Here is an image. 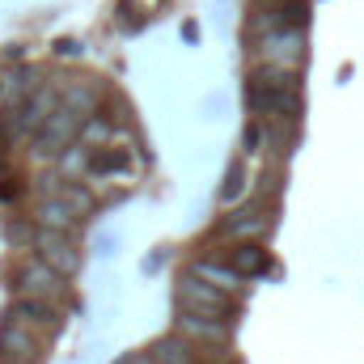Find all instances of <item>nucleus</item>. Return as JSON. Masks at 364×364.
<instances>
[{"label":"nucleus","mask_w":364,"mask_h":364,"mask_svg":"<svg viewBox=\"0 0 364 364\" xmlns=\"http://www.w3.org/2000/svg\"><path fill=\"white\" fill-rule=\"evenodd\" d=\"M246 106L255 114H296L301 106V90H296V73L292 68H275V64H263L250 81H246Z\"/></svg>","instance_id":"obj_1"},{"label":"nucleus","mask_w":364,"mask_h":364,"mask_svg":"<svg viewBox=\"0 0 364 364\" xmlns=\"http://www.w3.org/2000/svg\"><path fill=\"white\" fill-rule=\"evenodd\" d=\"M178 309L186 314H208V318H233L237 314V292L203 279V275L186 272L178 279Z\"/></svg>","instance_id":"obj_2"},{"label":"nucleus","mask_w":364,"mask_h":364,"mask_svg":"<svg viewBox=\"0 0 364 364\" xmlns=\"http://www.w3.org/2000/svg\"><path fill=\"white\" fill-rule=\"evenodd\" d=\"M13 288H17V296H43V301H68V275L55 272L47 259H26L21 267H17V279H13Z\"/></svg>","instance_id":"obj_3"},{"label":"nucleus","mask_w":364,"mask_h":364,"mask_svg":"<svg viewBox=\"0 0 364 364\" xmlns=\"http://www.w3.org/2000/svg\"><path fill=\"white\" fill-rule=\"evenodd\" d=\"M30 250H34L38 259H47L55 272H64L68 279L81 272V250H77L73 233H64V229H47V225H38L34 237H30Z\"/></svg>","instance_id":"obj_4"},{"label":"nucleus","mask_w":364,"mask_h":364,"mask_svg":"<svg viewBox=\"0 0 364 364\" xmlns=\"http://www.w3.org/2000/svg\"><path fill=\"white\" fill-rule=\"evenodd\" d=\"M90 114H81V110H73V106H55L51 114H47V123L34 132V144H38V153H64L77 136H81V123H85Z\"/></svg>","instance_id":"obj_5"},{"label":"nucleus","mask_w":364,"mask_h":364,"mask_svg":"<svg viewBox=\"0 0 364 364\" xmlns=\"http://www.w3.org/2000/svg\"><path fill=\"white\" fill-rule=\"evenodd\" d=\"M0 356L9 360H21V364H38L43 360V335L34 326H26L21 318H4L0 322Z\"/></svg>","instance_id":"obj_6"},{"label":"nucleus","mask_w":364,"mask_h":364,"mask_svg":"<svg viewBox=\"0 0 364 364\" xmlns=\"http://www.w3.org/2000/svg\"><path fill=\"white\" fill-rule=\"evenodd\" d=\"M259 55H263V64L292 68V73H296V64L305 60V38H301V30L275 26L272 34H263V38H259Z\"/></svg>","instance_id":"obj_7"},{"label":"nucleus","mask_w":364,"mask_h":364,"mask_svg":"<svg viewBox=\"0 0 364 364\" xmlns=\"http://www.w3.org/2000/svg\"><path fill=\"white\" fill-rule=\"evenodd\" d=\"M174 331L186 335L191 343H229V318H208V314H186V309H178Z\"/></svg>","instance_id":"obj_8"},{"label":"nucleus","mask_w":364,"mask_h":364,"mask_svg":"<svg viewBox=\"0 0 364 364\" xmlns=\"http://www.w3.org/2000/svg\"><path fill=\"white\" fill-rule=\"evenodd\" d=\"M9 314L21 318L26 326H34L38 335H55V331H60V309H55V301H43V296H17Z\"/></svg>","instance_id":"obj_9"},{"label":"nucleus","mask_w":364,"mask_h":364,"mask_svg":"<svg viewBox=\"0 0 364 364\" xmlns=\"http://www.w3.org/2000/svg\"><path fill=\"white\" fill-rule=\"evenodd\" d=\"M34 225H47V229H64V233H73V229L81 225V212H77L64 195H43L38 208H34Z\"/></svg>","instance_id":"obj_10"},{"label":"nucleus","mask_w":364,"mask_h":364,"mask_svg":"<svg viewBox=\"0 0 364 364\" xmlns=\"http://www.w3.org/2000/svg\"><path fill=\"white\" fill-rule=\"evenodd\" d=\"M267 229H272V220H267L263 212H233V216L216 229V237H225V242H259Z\"/></svg>","instance_id":"obj_11"},{"label":"nucleus","mask_w":364,"mask_h":364,"mask_svg":"<svg viewBox=\"0 0 364 364\" xmlns=\"http://www.w3.org/2000/svg\"><path fill=\"white\" fill-rule=\"evenodd\" d=\"M149 352L157 356L161 364H199V352H195V343L186 339V335H161V339H153L149 343Z\"/></svg>","instance_id":"obj_12"},{"label":"nucleus","mask_w":364,"mask_h":364,"mask_svg":"<svg viewBox=\"0 0 364 364\" xmlns=\"http://www.w3.org/2000/svg\"><path fill=\"white\" fill-rule=\"evenodd\" d=\"M55 106H60V97H55L51 90H34L30 97H26V102H21L17 127H21V132H38V127L47 123V114H51Z\"/></svg>","instance_id":"obj_13"},{"label":"nucleus","mask_w":364,"mask_h":364,"mask_svg":"<svg viewBox=\"0 0 364 364\" xmlns=\"http://www.w3.org/2000/svg\"><path fill=\"white\" fill-rule=\"evenodd\" d=\"M229 263H233L242 275H263L267 267H272V255L263 250V242H233Z\"/></svg>","instance_id":"obj_14"},{"label":"nucleus","mask_w":364,"mask_h":364,"mask_svg":"<svg viewBox=\"0 0 364 364\" xmlns=\"http://www.w3.org/2000/svg\"><path fill=\"white\" fill-rule=\"evenodd\" d=\"M195 275H203V279H212V284H220V288H229V292H242L246 288V275L237 272L233 263H216V259H199L195 267H191Z\"/></svg>","instance_id":"obj_15"},{"label":"nucleus","mask_w":364,"mask_h":364,"mask_svg":"<svg viewBox=\"0 0 364 364\" xmlns=\"http://www.w3.org/2000/svg\"><path fill=\"white\" fill-rule=\"evenodd\" d=\"M60 102H64V106H73V110H81V114H93L97 93H93L90 85H64V90H60Z\"/></svg>","instance_id":"obj_16"},{"label":"nucleus","mask_w":364,"mask_h":364,"mask_svg":"<svg viewBox=\"0 0 364 364\" xmlns=\"http://www.w3.org/2000/svg\"><path fill=\"white\" fill-rule=\"evenodd\" d=\"M305 21H309V4H305V0H288V4H279V9H275V26L301 30Z\"/></svg>","instance_id":"obj_17"},{"label":"nucleus","mask_w":364,"mask_h":364,"mask_svg":"<svg viewBox=\"0 0 364 364\" xmlns=\"http://www.w3.org/2000/svg\"><path fill=\"white\" fill-rule=\"evenodd\" d=\"M55 195H64V199H68V203H73V208H77L81 216H85V212H93V203H97L90 191H85V186H77V182H64V186H60Z\"/></svg>","instance_id":"obj_18"},{"label":"nucleus","mask_w":364,"mask_h":364,"mask_svg":"<svg viewBox=\"0 0 364 364\" xmlns=\"http://www.w3.org/2000/svg\"><path fill=\"white\" fill-rule=\"evenodd\" d=\"M242 191H246V166L237 161V166L229 170V182H225V191H220V195H225V199H237Z\"/></svg>","instance_id":"obj_19"},{"label":"nucleus","mask_w":364,"mask_h":364,"mask_svg":"<svg viewBox=\"0 0 364 364\" xmlns=\"http://www.w3.org/2000/svg\"><path fill=\"white\" fill-rule=\"evenodd\" d=\"M123 364H161V360H157L153 352H136V356H127Z\"/></svg>","instance_id":"obj_20"},{"label":"nucleus","mask_w":364,"mask_h":364,"mask_svg":"<svg viewBox=\"0 0 364 364\" xmlns=\"http://www.w3.org/2000/svg\"><path fill=\"white\" fill-rule=\"evenodd\" d=\"M0 364H21V360H9V356H0Z\"/></svg>","instance_id":"obj_21"}]
</instances>
